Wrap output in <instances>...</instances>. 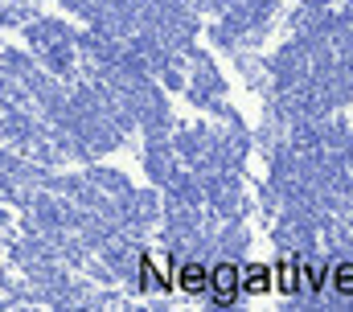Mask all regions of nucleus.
<instances>
[{"label": "nucleus", "mask_w": 353, "mask_h": 312, "mask_svg": "<svg viewBox=\"0 0 353 312\" xmlns=\"http://www.w3.org/2000/svg\"><path fill=\"white\" fill-rule=\"evenodd\" d=\"M333 288L341 296H353V263H337L333 267Z\"/></svg>", "instance_id": "5"}, {"label": "nucleus", "mask_w": 353, "mask_h": 312, "mask_svg": "<svg viewBox=\"0 0 353 312\" xmlns=\"http://www.w3.org/2000/svg\"><path fill=\"white\" fill-rule=\"evenodd\" d=\"M181 288H185V292H193V296H197V292H205V288H210L205 267H201V263H189V267L181 271Z\"/></svg>", "instance_id": "3"}, {"label": "nucleus", "mask_w": 353, "mask_h": 312, "mask_svg": "<svg viewBox=\"0 0 353 312\" xmlns=\"http://www.w3.org/2000/svg\"><path fill=\"white\" fill-rule=\"evenodd\" d=\"M300 288V280H296V259L292 255H283V263H279V292H296Z\"/></svg>", "instance_id": "4"}, {"label": "nucleus", "mask_w": 353, "mask_h": 312, "mask_svg": "<svg viewBox=\"0 0 353 312\" xmlns=\"http://www.w3.org/2000/svg\"><path fill=\"white\" fill-rule=\"evenodd\" d=\"M243 292H251V296L271 292V271H267L263 263H255V267H247V271H243Z\"/></svg>", "instance_id": "2"}, {"label": "nucleus", "mask_w": 353, "mask_h": 312, "mask_svg": "<svg viewBox=\"0 0 353 312\" xmlns=\"http://www.w3.org/2000/svg\"><path fill=\"white\" fill-rule=\"evenodd\" d=\"M210 288H214V304L218 309H230L234 296H239V288H243V271L234 263H218L210 271Z\"/></svg>", "instance_id": "1"}]
</instances>
